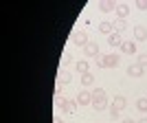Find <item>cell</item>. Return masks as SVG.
I'll use <instances>...</instances> for the list:
<instances>
[{"instance_id": "1", "label": "cell", "mask_w": 147, "mask_h": 123, "mask_svg": "<svg viewBox=\"0 0 147 123\" xmlns=\"http://www.w3.org/2000/svg\"><path fill=\"white\" fill-rule=\"evenodd\" d=\"M123 42H125V40H123V33H119V31H112L110 35H108V44H110L112 49H121L123 46Z\"/></svg>"}, {"instance_id": "2", "label": "cell", "mask_w": 147, "mask_h": 123, "mask_svg": "<svg viewBox=\"0 0 147 123\" xmlns=\"http://www.w3.org/2000/svg\"><path fill=\"white\" fill-rule=\"evenodd\" d=\"M77 103H79V105H92V92L90 90H79Z\"/></svg>"}, {"instance_id": "3", "label": "cell", "mask_w": 147, "mask_h": 123, "mask_svg": "<svg viewBox=\"0 0 147 123\" xmlns=\"http://www.w3.org/2000/svg\"><path fill=\"white\" fill-rule=\"evenodd\" d=\"M132 33H134L136 42H145V40H147V29L143 24H136L134 29H132Z\"/></svg>"}, {"instance_id": "4", "label": "cell", "mask_w": 147, "mask_h": 123, "mask_svg": "<svg viewBox=\"0 0 147 123\" xmlns=\"http://www.w3.org/2000/svg\"><path fill=\"white\" fill-rule=\"evenodd\" d=\"M77 101H73V99H64V103H61V110L66 112V114H75V110H77Z\"/></svg>"}, {"instance_id": "5", "label": "cell", "mask_w": 147, "mask_h": 123, "mask_svg": "<svg viewBox=\"0 0 147 123\" xmlns=\"http://www.w3.org/2000/svg\"><path fill=\"white\" fill-rule=\"evenodd\" d=\"M73 42L77 44V46H86L88 44V35L84 33V31H77V33H73Z\"/></svg>"}, {"instance_id": "6", "label": "cell", "mask_w": 147, "mask_h": 123, "mask_svg": "<svg viewBox=\"0 0 147 123\" xmlns=\"http://www.w3.org/2000/svg\"><path fill=\"white\" fill-rule=\"evenodd\" d=\"M127 75H129V77H134V79L143 77V66H141V64H132V66H127Z\"/></svg>"}, {"instance_id": "7", "label": "cell", "mask_w": 147, "mask_h": 123, "mask_svg": "<svg viewBox=\"0 0 147 123\" xmlns=\"http://www.w3.org/2000/svg\"><path fill=\"white\" fill-rule=\"evenodd\" d=\"M114 11H117V16H119V20H125L129 16V7L125 5V2H119L117 5V9H114Z\"/></svg>"}, {"instance_id": "8", "label": "cell", "mask_w": 147, "mask_h": 123, "mask_svg": "<svg viewBox=\"0 0 147 123\" xmlns=\"http://www.w3.org/2000/svg\"><path fill=\"white\" fill-rule=\"evenodd\" d=\"M121 51L125 53V55H134L136 53V42H132V40H125L121 46Z\"/></svg>"}, {"instance_id": "9", "label": "cell", "mask_w": 147, "mask_h": 123, "mask_svg": "<svg viewBox=\"0 0 147 123\" xmlns=\"http://www.w3.org/2000/svg\"><path fill=\"white\" fill-rule=\"evenodd\" d=\"M84 53H86L88 57H97V55H99V46H97L94 42H88L86 46H84Z\"/></svg>"}, {"instance_id": "10", "label": "cell", "mask_w": 147, "mask_h": 123, "mask_svg": "<svg viewBox=\"0 0 147 123\" xmlns=\"http://www.w3.org/2000/svg\"><path fill=\"white\" fill-rule=\"evenodd\" d=\"M99 31H101L103 35H110L112 31H114V22H110V20H103V22L99 24Z\"/></svg>"}, {"instance_id": "11", "label": "cell", "mask_w": 147, "mask_h": 123, "mask_svg": "<svg viewBox=\"0 0 147 123\" xmlns=\"http://www.w3.org/2000/svg\"><path fill=\"white\" fill-rule=\"evenodd\" d=\"M99 9H101L103 13L114 11V9H117V2H112V0H101V2H99Z\"/></svg>"}, {"instance_id": "12", "label": "cell", "mask_w": 147, "mask_h": 123, "mask_svg": "<svg viewBox=\"0 0 147 123\" xmlns=\"http://www.w3.org/2000/svg\"><path fill=\"white\" fill-rule=\"evenodd\" d=\"M92 108L99 112V110H105V108H110V105H108V99L101 97V99H92Z\"/></svg>"}, {"instance_id": "13", "label": "cell", "mask_w": 147, "mask_h": 123, "mask_svg": "<svg viewBox=\"0 0 147 123\" xmlns=\"http://www.w3.org/2000/svg\"><path fill=\"white\" fill-rule=\"evenodd\" d=\"M119 59L121 57L117 55V53H110V55H105V68H114L119 64Z\"/></svg>"}, {"instance_id": "14", "label": "cell", "mask_w": 147, "mask_h": 123, "mask_svg": "<svg viewBox=\"0 0 147 123\" xmlns=\"http://www.w3.org/2000/svg\"><path fill=\"white\" fill-rule=\"evenodd\" d=\"M112 105H114L117 110H123V108L127 105V99L123 97V95H117V97H114V101H112Z\"/></svg>"}, {"instance_id": "15", "label": "cell", "mask_w": 147, "mask_h": 123, "mask_svg": "<svg viewBox=\"0 0 147 123\" xmlns=\"http://www.w3.org/2000/svg\"><path fill=\"white\" fill-rule=\"evenodd\" d=\"M81 84H84V86H92V84H94V75H92V73L81 75Z\"/></svg>"}, {"instance_id": "16", "label": "cell", "mask_w": 147, "mask_h": 123, "mask_svg": "<svg viewBox=\"0 0 147 123\" xmlns=\"http://www.w3.org/2000/svg\"><path fill=\"white\" fill-rule=\"evenodd\" d=\"M77 73H81V75L88 73V62L86 59H79V62H77Z\"/></svg>"}, {"instance_id": "17", "label": "cell", "mask_w": 147, "mask_h": 123, "mask_svg": "<svg viewBox=\"0 0 147 123\" xmlns=\"http://www.w3.org/2000/svg\"><path fill=\"white\" fill-rule=\"evenodd\" d=\"M125 29H127V20H117V22H114V31L123 33Z\"/></svg>"}, {"instance_id": "18", "label": "cell", "mask_w": 147, "mask_h": 123, "mask_svg": "<svg viewBox=\"0 0 147 123\" xmlns=\"http://www.w3.org/2000/svg\"><path fill=\"white\" fill-rule=\"evenodd\" d=\"M136 108L141 112H147V97H141L138 101H136Z\"/></svg>"}, {"instance_id": "19", "label": "cell", "mask_w": 147, "mask_h": 123, "mask_svg": "<svg viewBox=\"0 0 147 123\" xmlns=\"http://www.w3.org/2000/svg\"><path fill=\"white\" fill-rule=\"evenodd\" d=\"M59 81H61V84H70V81H73V75L61 70V73H59Z\"/></svg>"}, {"instance_id": "20", "label": "cell", "mask_w": 147, "mask_h": 123, "mask_svg": "<svg viewBox=\"0 0 147 123\" xmlns=\"http://www.w3.org/2000/svg\"><path fill=\"white\" fill-rule=\"evenodd\" d=\"M101 97H105V90L103 88H94L92 90V99H101Z\"/></svg>"}, {"instance_id": "21", "label": "cell", "mask_w": 147, "mask_h": 123, "mask_svg": "<svg viewBox=\"0 0 147 123\" xmlns=\"http://www.w3.org/2000/svg\"><path fill=\"white\" fill-rule=\"evenodd\" d=\"M94 62H97L99 68H105V55H97V57H94Z\"/></svg>"}, {"instance_id": "22", "label": "cell", "mask_w": 147, "mask_h": 123, "mask_svg": "<svg viewBox=\"0 0 147 123\" xmlns=\"http://www.w3.org/2000/svg\"><path fill=\"white\" fill-rule=\"evenodd\" d=\"M70 59H73V57H70V53H64V55H61V66H66V64H70Z\"/></svg>"}, {"instance_id": "23", "label": "cell", "mask_w": 147, "mask_h": 123, "mask_svg": "<svg viewBox=\"0 0 147 123\" xmlns=\"http://www.w3.org/2000/svg\"><path fill=\"white\" fill-rule=\"evenodd\" d=\"M136 64H141V66L145 68L147 66V53H145V55H138V62H136Z\"/></svg>"}, {"instance_id": "24", "label": "cell", "mask_w": 147, "mask_h": 123, "mask_svg": "<svg viewBox=\"0 0 147 123\" xmlns=\"http://www.w3.org/2000/svg\"><path fill=\"white\" fill-rule=\"evenodd\" d=\"M136 7H138L141 11H147V0H138V2H136Z\"/></svg>"}, {"instance_id": "25", "label": "cell", "mask_w": 147, "mask_h": 123, "mask_svg": "<svg viewBox=\"0 0 147 123\" xmlns=\"http://www.w3.org/2000/svg\"><path fill=\"white\" fill-rule=\"evenodd\" d=\"M119 112H121V110H117L114 105H110V117L112 119H119Z\"/></svg>"}, {"instance_id": "26", "label": "cell", "mask_w": 147, "mask_h": 123, "mask_svg": "<svg viewBox=\"0 0 147 123\" xmlns=\"http://www.w3.org/2000/svg\"><path fill=\"white\" fill-rule=\"evenodd\" d=\"M123 123H136V121H132V119H125V121H123Z\"/></svg>"}, {"instance_id": "27", "label": "cell", "mask_w": 147, "mask_h": 123, "mask_svg": "<svg viewBox=\"0 0 147 123\" xmlns=\"http://www.w3.org/2000/svg\"><path fill=\"white\" fill-rule=\"evenodd\" d=\"M55 123H66V121H61V119H55Z\"/></svg>"}, {"instance_id": "28", "label": "cell", "mask_w": 147, "mask_h": 123, "mask_svg": "<svg viewBox=\"0 0 147 123\" xmlns=\"http://www.w3.org/2000/svg\"><path fill=\"white\" fill-rule=\"evenodd\" d=\"M136 123H147V119H141V121H136Z\"/></svg>"}]
</instances>
